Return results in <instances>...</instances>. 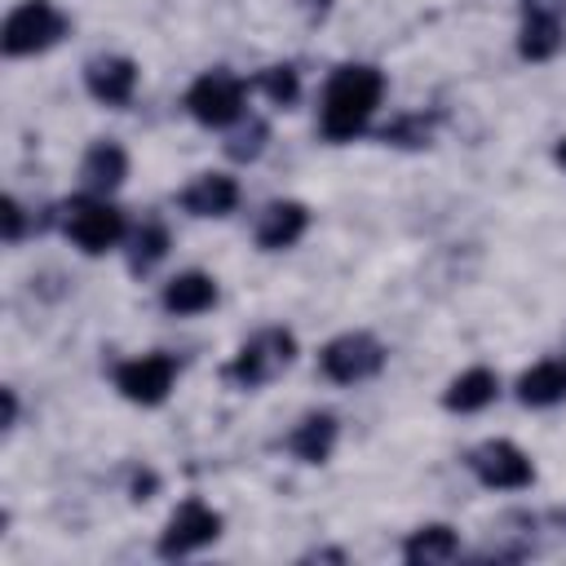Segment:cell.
<instances>
[{"mask_svg": "<svg viewBox=\"0 0 566 566\" xmlns=\"http://www.w3.org/2000/svg\"><path fill=\"white\" fill-rule=\"evenodd\" d=\"M517 398L526 407H553V402H562L566 398V367L562 363H535L531 371H522Z\"/></svg>", "mask_w": 566, "mask_h": 566, "instance_id": "19", "label": "cell"}, {"mask_svg": "<svg viewBox=\"0 0 566 566\" xmlns=\"http://www.w3.org/2000/svg\"><path fill=\"white\" fill-rule=\"evenodd\" d=\"M562 49V13H544V9H526L522 35H517V53L526 62H548Z\"/></svg>", "mask_w": 566, "mask_h": 566, "instance_id": "15", "label": "cell"}, {"mask_svg": "<svg viewBox=\"0 0 566 566\" xmlns=\"http://www.w3.org/2000/svg\"><path fill=\"white\" fill-rule=\"evenodd\" d=\"M305 226H310L305 203H296V199H279V203H270V208L261 212V221H256V243H261L265 252L292 248V243L305 234Z\"/></svg>", "mask_w": 566, "mask_h": 566, "instance_id": "12", "label": "cell"}, {"mask_svg": "<svg viewBox=\"0 0 566 566\" xmlns=\"http://www.w3.org/2000/svg\"><path fill=\"white\" fill-rule=\"evenodd\" d=\"M318 367L336 385H358V380H367V376H376L385 367V345L371 332H345V336L323 345Z\"/></svg>", "mask_w": 566, "mask_h": 566, "instance_id": "4", "label": "cell"}, {"mask_svg": "<svg viewBox=\"0 0 566 566\" xmlns=\"http://www.w3.org/2000/svg\"><path fill=\"white\" fill-rule=\"evenodd\" d=\"M217 535H221V513L208 509L203 500H186L159 535V557H186L195 548H208Z\"/></svg>", "mask_w": 566, "mask_h": 566, "instance_id": "8", "label": "cell"}, {"mask_svg": "<svg viewBox=\"0 0 566 566\" xmlns=\"http://www.w3.org/2000/svg\"><path fill=\"white\" fill-rule=\"evenodd\" d=\"M62 226L88 256H97V252H106L124 239V212L111 208L106 199H71Z\"/></svg>", "mask_w": 566, "mask_h": 566, "instance_id": "7", "label": "cell"}, {"mask_svg": "<svg viewBox=\"0 0 566 566\" xmlns=\"http://www.w3.org/2000/svg\"><path fill=\"white\" fill-rule=\"evenodd\" d=\"M66 35V18L49 4V0H22L9 18H4V35L0 49L9 57H27V53H44Z\"/></svg>", "mask_w": 566, "mask_h": 566, "instance_id": "3", "label": "cell"}, {"mask_svg": "<svg viewBox=\"0 0 566 566\" xmlns=\"http://www.w3.org/2000/svg\"><path fill=\"white\" fill-rule=\"evenodd\" d=\"M18 424V398H13V389H4V429H13Z\"/></svg>", "mask_w": 566, "mask_h": 566, "instance_id": "25", "label": "cell"}, {"mask_svg": "<svg viewBox=\"0 0 566 566\" xmlns=\"http://www.w3.org/2000/svg\"><path fill=\"white\" fill-rule=\"evenodd\" d=\"M172 376H177V363H172L168 354H142V358H128V363L115 367V389H119L128 402L155 407V402L168 398Z\"/></svg>", "mask_w": 566, "mask_h": 566, "instance_id": "9", "label": "cell"}, {"mask_svg": "<svg viewBox=\"0 0 566 566\" xmlns=\"http://www.w3.org/2000/svg\"><path fill=\"white\" fill-rule=\"evenodd\" d=\"M164 310L168 314H203V310H212V301H217V283L203 274V270H186V274H177L168 287H164Z\"/></svg>", "mask_w": 566, "mask_h": 566, "instance_id": "16", "label": "cell"}, {"mask_svg": "<svg viewBox=\"0 0 566 566\" xmlns=\"http://www.w3.org/2000/svg\"><path fill=\"white\" fill-rule=\"evenodd\" d=\"M460 553V539H455V531L451 526H442V522H433V526H420V531H411L407 535V544H402V557L411 562V566H433V562H451Z\"/></svg>", "mask_w": 566, "mask_h": 566, "instance_id": "18", "label": "cell"}, {"mask_svg": "<svg viewBox=\"0 0 566 566\" xmlns=\"http://www.w3.org/2000/svg\"><path fill=\"white\" fill-rule=\"evenodd\" d=\"M265 137H270V128H265L261 119H248V124L226 142V155H230V159H256L261 146H265Z\"/></svg>", "mask_w": 566, "mask_h": 566, "instance_id": "22", "label": "cell"}, {"mask_svg": "<svg viewBox=\"0 0 566 566\" xmlns=\"http://www.w3.org/2000/svg\"><path fill=\"white\" fill-rule=\"evenodd\" d=\"M164 252H168V230H164L159 221H146V226L133 234V248H128V265H133V274H146L150 265H159Z\"/></svg>", "mask_w": 566, "mask_h": 566, "instance_id": "20", "label": "cell"}, {"mask_svg": "<svg viewBox=\"0 0 566 566\" xmlns=\"http://www.w3.org/2000/svg\"><path fill=\"white\" fill-rule=\"evenodd\" d=\"M380 93H385V75L367 62H349V66H336L327 88H323V111H318V124H323V137L327 142H349L367 128V119L376 115L380 106Z\"/></svg>", "mask_w": 566, "mask_h": 566, "instance_id": "1", "label": "cell"}, {"mask_svg": "<svg viewBox=\"0 0 566 566\" xmlns=\"http://www.w3.org/2000/svg\"><path fill=\"white\" fill-rule=\"evenodd\" d=\"M385 142H398V146H424L429 142V119L424 115H407L398 124L385 128Z\"/></svg>", "mask_w": 566, "mask_h": 566, "instance_id": "23", "label": "cell"}, {"mask_svg": "<svg viewBox=\"0 0 566 566\" xmlns=\"http://www.w3.org/2000/svg\"><path fill=\"white\" fill-rule=\"evenodd\" d=\"M84 88L102 102V106H128L133 102V88H137V62L133 57H93L84 66Z\"/></svg>", "mask_w": 566, "mask_h": 566, "instance_id": "10", "label": "cell"}, {"mask_svg": "<svg viewBox=\"0 0 566 566\" xmlns=\"http://www.w3.org/2000/svg\"><path fill=\"white\" fill-rule=\"evenodd\" d=\"M557 164H562V168H566V137H562V142H557Z\"/></svg>", "mask_w": 566, "mask_h": 566, "instance_id": "26", "label": "cell"}, {"mask_svg": "<svg viewBox=\"0 0 566 566\" xmlns=\"http://www.w3.org/2000/svg\"><path fill=\"white\" fill-rule=\"evenodd\" d=\"M80 177H84V186L97 190V195L115 190V186L128 177V155H124V146H115V142H93V146L84 150Z\"/></svg>", "mask_w": 566, "mask_h": 566, "instance_id": "14", "label": "cell"}, {"mask_svg": "<svg viewBox=\"0 0 566 566\" xmlns=\"http://www.w3.org/2000/svg\"><path fill=\"white\" fill-rule=\"evenodd\" d=\"M336 433H340L336 416H332V411H314V416H305V420L287 433V451H292L296 460H305V464H323V460L332 455V447H336Z\"/></svg>", "mask_w": 566, "mask_h": 566, "instance_id": "13", "label": "cell"}, {"mask_svg": "<svg viewBox=\"0 0 566 566\" xmlns=\"http://www.w3.org/2000/svg\"><path fill=\"white\" fill-rule=\"evenodd\" d=\"M256 88H261L274 106H292V102L301 97V80H296L292 66H265V71L256 75Z\"/></svg>", "mask_w": 566, "mask_h": 566, "instance_id": "21", "label": "cell"}, {"mask_svg": "<svg viewBox=\"0 0 566 566\" xmlns=\"http://www.w3.org/2000/svg\"><path fill=\"white\" fill-rule=\"evenodd\" d=\"M239 203V181L226 172H203L181 190V208L190 217H226Z\"/></svg>", "mask_w": 566, "mask_h": 566, "instance_id": "11", "label": "cell"}, {"mask_svg": "<svg viewBox=\"0 0 566 566\" xmlns=\"http://www.w3.org/2000/svg\"><path fill=\"white\" fill-rule=\"evenodd\" d=\"M292 358H296V336L283 332V327H265V332H256L252 340L239 345V354L226 367V380L239 385V389H261L265 380L287 371Z\"/></svg>", "mask_w": 566, "mask_h": 566, "instance_id": "2", "label": "cell"}, {"mask_svg": "<svg viewBox=\"0 0 566 566\" xmlns=\"http://www.w3.org/2000/svg\"><path fill=\"white\" fill-rule=\"evenodd\" d=\"M186 111L208 124V128H226L243 115V80H234L230 71H208L186 88Z\"/></svg>", "mask_w": 566, "mask_h": 566, "instance_id": "5", "label": "cell"}, {"mask_svg": "<svg viewBox=\"0 0 566 566\" xmlns=\"http://www.w3.org/2000/svg\"><path fill=\"white\" fill-rule=\"evenodd\" d=\"M469 469L482 486H495V491H522L535 482V464L522 447L504 442V438H491L482 447L469 451Z\"/></svg>", "mask_w": 566, "mask_h": 566, "instance_id": "6", "label": "cell"}, {"mask_svg": "<svg viewBox=\"0 0 566 566\" xmlns=\"http://www.w3.org/2000/svg\"><path fill=\"white\" fill-rule=\"evenodd\" d=\"M22 239V203L9 195L4 199V243H18Z\"/></svg>", "mask_w": 566, "mask_h": 566, "instance_id": "24", "label": "cell"}, {"mask_svg": "<svg viewBox=\"0 0 566 566\" xmlns=\"http://www.w3.org/2000/svg\"><path fill=\"white\" fill-rule=\"evenodd\" d=\"M495 389H500L495 371H486V367H469V371H460V376L447 385L442 407H447V411H482V407L495 398Z\"/></svg>", "mask_w": 566, "mask_h": 566, "instance_id": "17", "label": "cell"}]
</instances>
